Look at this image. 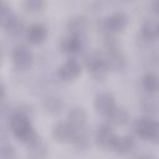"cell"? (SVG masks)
I'll list each match as a JSON object with an SVG mask.
<instances>
[{
  "mask_svg": "<svg viewBox=\"0 0 159 159\" xmlns=\"http://www.w3.org/2000/svg\"><path fill=\"white\" fill-rule=\"evenodd\" d=\"M9 125L14 135L21 142L29 143L36 138V132L30 122V118L17 111H14L9 117Z\"/></svg>",
  "mask_w": 159,
  "mask_h": 159,
  "instance_id": "obj_1",
  "label": "cell"
},
{
  "mask_svg": "<svg viewBox=\"0 0 159 159\" xmlns=\"http://www.w3.org/2000/svg\"><path fill=\"white\" fill-rule=\"evenodd\" d=\"M134 130L140 138L148 139L153 143H159V122L149 117L138 118L134 123Z\"/></svg>",
  "mask_w": 159,
  "mask_h": 159,
  "instance_id": "obj_2",
  "label": "cell"
},
{
  "mask_svg": "<svg viewBox=\"0 0 159 159\" xmlns=\"http://www.w3.org/2000/svg\"><path fill=\"white\" fill-rule=\"evenodd\" d=\"M84 65L94 77H102L107 70L106 62H104V56L97 50H92L86 53Z\"/></svg>",
  "mask_w": 159,
  "mask_h": 159,
  "instance_id": "obj_3",
  "label": "cell"
},
{
  "mask_svg": "<svg viewBox=\"0 0 159 159\" xmlns=\"http://www.w3.org/2000/svg\"><path fill=\"white\" fill-rule=\"evenodd\" d=\"M128 24V17L124 12L122 11H116L108 15L106 19L102 21V27L108 32V34H116V32H122Z\"/></svg>",
  "mask_w": 159,
  "mask_h": 159,
  "instance_id": "obj_4",
  "label": "cell"
},
{
  "mask_svg": "<svg viewBox=\"0 0 159 159\" xmlns=\"http://www.w3.org/2000/svg\"><path fill=\"white\" fill-rule=\"evenodd\" d=\"M86 47V39L83 35H73L63 37L61 41V50L67 55H78Z\"/></svg>",
  "mask_w": 159,
  "mask_h": 159,
  "instance_id": "obj_5",
  "label": "cell"
},
{
  "mask_svg": "<svg viewBox=\"0 0 159 159\" xmlns=\"http://www.w3.org/2000/svg\"><path fill=\"white\" fill-rule=\"evenodd\" d=\"M12 61L17 70H27L32 63V52L26 46H17L12 51Z\"/></svg>",
  "mask_w": 159,
  "mask_h": 159,
  "instance_id": "obj_6",
  "label": "cell"
},
{
  "mask_svg": "<svg viewBox=\"0 0 159 159\" xmlns=\"http://www.w3.org/2000/svg\"><path fill=\"white\" fill-rule=\"evenodd\" d=\"M81 73V65L80 62L73 58L70 57L65 63H62L58 68V76L61 80L63 81H71L75 80L76 77H78Z\"/></svg>",
  "mask_w": 159,
  "mask_h": 159,
  "instance_id": "obj_7",
  "label": "cell"
},
{
  "mask_svg": "<svg viewBox=\"0 0 159 159\" xmlns=\"http://www.w3.org/2000/svg\"><path fill=\"white\" fill-rule=\"evenodd\" d=\"M116 139H117V135L109 125H106V124L101 125L96 132V143L98 147L103 149L113 148Z\"/></svg>",
  "mask_w": 159,
  "mask_h": 159,
  "instance_id": "obj_8",
  "label": "cell"
},
{
  "mask_svg": "<svg viewBox=\"0 0 159 159\" xmlns=\"http://www.w3.org/2000/svg\"><path fill=\"white\" fill-rule=\"evenodd\" d=\"M104 62H106L107 70H112V71H123L125 68V63H127L125 57L119 51V48L107 51V53L104 56Z\"/></svg>",
  "mask_w": 159,
  "mask_h": 159,
  "instance_id": "obj_9",
  "label": "cell"
},
{
  "mask_svg": "<svg viewBox=\"0 0 159 159\" xmlns=\"http://www.w3.org/2000/svg\"><path fill=\"white\" fill-rule=\"evenodd\" d=\"M75 134V129L67 122H60L52 128V137L58 143H66L72 140Z\"/></svg>",
  "mask_w": 159,
  "mask_h": 159,
  "instance_id": "obj_10",
  "label": "cell"
},
{
  "mask_svg": "<svg viewBox=\"0 0 159 159\" xmlns=\"http://www.w3.org/2000/svg\"><path fill=\"white\" fill-rule=\"evenodd\" d=\"M25 35H26V39L29 42L39 45V43L43 42L45 39L47 37V30L41 24H32L26 29Z\"/></svg>",
  "mask_w": 159,
  "mask_h": 159,
  "instance_id": "obj_11",
  "label": "cell"
},
{
  "mask_svg": "<svg viewBox=\"0 0 159 159\" xmlns=\"http://www.w3.org/2000/svg\"><path fill=\"white\" fill-rule=\"evenodd\" d=\"M86 118H87V114L82 107H72L67 113V123L75 130L84 127Z\"/></svg>",
  "mask_w": 159,
  "mask_h": 159,
  "instance_id": "obj_12",
  "label": "cell"
},
{
  "mask_svg": "<svg viewBox=\"0 0 159 159\" xmlns=\"http://www.w3.org/2000/svg\"><path fill=\"white\" fill-rule=\"evenodd\" d=\"M116 107L114 98L109 93H99L94 98V108L98 113L107 116Z\"/></svg>",
  "mask_w": 159,
  "mask_h": 159,
  "instance_id": "obj_13",
  "label": "cell"
},
{
  "mask_svg": "<svg viewBox=\"0 0 159 159\" xmlns=\"http://www.w3.org/2000/svg\"><path fill=\"white\" fill-rule=\"evenodd\" d=\"M27 154L31 159H45V157L47 154V147L42 139L36 137L31 142H29Z\"/></svg>",
  "mask_w": 159,
  "mask_h": 159,
  "instance_id": "obj_14",
  "label": "cell"
},
{
  "mask_svg": "<svg viewBox=\"0 0 159 159\" xmlns=\"http://www.w3.org/2000/svg\"><path fill=\"white\" fill-rule=\"evenodd\" d=\"M88 27V21L84 16L75 15L67 21V29L73 35H83Z\"/></svg>",
  "mask_w": 159,
  "mask_h": 159,
  "instance_id": "obj_15",
  "label": "cell"
},
{
  "mask_svg": "<svg viewBox=\"0 0 159 159\" xmlns=\"http://www.w3.org/2000/svg\"><path fill=\"white\" fill-rule=\"evenodd\" d=\"M43 109L50 114H58L63 109V101L61 97L51 94L43 99Z\"/></svg>",
  "mask_w": 159,
  "mask_h": 159,
  "instance_id": "obj_16",
  "label": "cell"
},
{
  "mask_svg": "<svg viewBox=\"0 0 159 159\" xmlns=\"http://www.w3.org/2000/svg\"><path fill=\"white\" fill-rule=\"evenodd\" d=\"M128 112L123 108V107H114L108 114H107V119L109 123L114 124V125H123L128 122Z\"/></svg>",
  "mask_w": 159,
  "mask_h": 159,
  "instance_id": "obj_17",
  "label": "cell"
},
{
  "mask_svg": "<svg viewBox=\"0 0 159 159\" xmlns=\"http://www.w3.org/2000/svg\"><path fill=\"white\" fill-rule=\"evenodd\" d=\"M133 147H134L133 138L130 135H122V137H117L113 149L118 154H127L133 149Z\"/></svg>",
  "mask_w": 159,
  "mask_h": 159,
  "instance_id": "obj_18",
  "label": "cell"
},
{
  "mask_svg": "<svg viewBox=\"0 0 159 159\" xmlns=\"http://www.w3.org/2000/svg\"><path fill=\"white\" fill-rule=\"evenodd\" d=\"M157 36H158V24H155L153 20H145L142 25L140 37L145 42H150Z\"/></svg>",
  "mask_w": 159,
  "mask_h": 159,
  "instance_id": "obj_19",
  "label": "cell"
},
{
  "mask_svg": "<svg viewBox=\"0 0 159 159\" xmlns=\"http://www.w3.org/2000/svg\"><path fill=\"white\" fill-rule=\"evenodd\" d=\"M72 142H73V144H75L77 148H81V149L87 148L88 144H89V133H88V130H87L84 127L81 128V129L75 130Z\"/></svg>",
  "mask_w": 159,
  "mask_h": 159,
  "instance_id": "obj_20",
  "label": "cell"
},
{
  "mask_svg": "<svg viewBox=\"0 0 159 159\" xmlns=\"http://www.w3.org/2000/svg\"><path fill=\"white\" fill-rule=\"evenodd\" d=\"M142 87L147 92H155L159 89V76L155 73H147L142 78Z\"/></svg>",
  "mask_w": 159,
  "mask_h": 159,
  "instance_id": "obj_21",
  "label": "cell"
},
{
  "mask_svg": "<svg viewBox=\"0 0 159 159\" xmlns=\"http://www.w3.org/2000/svg\"><path fill=\"white\" fill-rule=\"evenodd\" d=\"M2 27H4L10 35H17V34H20V32L22 31V29H24V22H22V20H21V17L14 15V16L11 17V20H10L5 26H2Z\"/></svg>",
  "mask_w": 159,
  "mask_h": 159,
  "instance_id": "obj_22",
  "label": "cell"
},
{
  "mask_svg": "<svg viewBox=\"0 0 159 159\" xmlns=\"http://www.w3.org/2000/svg\"><path fill=\"white\" fill-rule=\"evenodd\" d=\"M14 15H15V14H12L11 7H10L6 2H2V4H1V9H0V21H1V25L5 26V25L11 20V17H12Z\"/></svg>",
  "mask_w": 159,
  "mask_h": 159,
  "instance_id": "obj_23",
  "label": "cell"
},
{
  "mask_svg": "<svg viewBox=\"0 0 159 159\" xmlns=\"http://www.w3.org/2000/svg\"><path fill=\"white\" fill-rule=\"evenodd\" d=\"M43 5L45 2L41 0H26L24 2V6L29 12H39L43 7Z\"/></svg>",
  "mask_w": 159,
  "mask_h": 159,
  "instance_id": "obj_24",
  "label": "cell"
},
{
  "mask_svg": "<svg viewBox=\"0 0 159 159\" xmlns=\"http://www.w3.org/2000/svg\"><path fill=\"white\" fill-rule=\"evenodd\" d=\"M1 159H15V149L12 145L6 143L1 145Z\"/></svg>",
  "mask_w": 159,
  "mask_h": 159,
  "instance_id": "obj_25",
  "label": "cell"
},
{
  "mask_svg": "<svg viewBox=\"0 0 159 159\" xmlns=\"http://www.w3.org/2000/svg\"><path fill=\"white\" fill-rule=\"evenodd\" d=\"M144 109L147 112H154L155 109H158V104L153 101V98H149L145 101V104H144Z\"/></svg>",
  "mask_w": 159,
  "mask_h": 159,
  "instance_id": "obj_26",
  "label": "cell"
},
{
  "mask_svg": "<svg viewBox=\"0 0 159 159\" xmlns=\"http://www.w3.org/2000/svg\"><path fill=\"white\" fill-rule=\"evenodd\" d=\"M137 159H155L153 155H150V154H143V155H140L139 158H137Z\"/></svg>",
  "mask_w": 159,
  "mask_h": 159,
  "instance_id": "obj_27",
  "label": "cell"
},
{
  "mask_svg": "<svg viewBox=\"0 0 159 159\" xmlns=\"http://www.w3.org/2000/svg\"><path fill=\"white\" fill-rule=\"evenodd\" d=\"M153 10H154L157 14H159V1L153 2Z\"/></svg>",
  "mask_w": 159,
  "mask_h": 159,
  "instance_id": "obj_28",
  "label": "cell"
},
{
  "mask_svg": "<svg viewBox=\"0 0 159 159\" xmlns=\"http://www.w3.org/2000/svg\"><path fill=\"white\" fill-rule=\"evenodd\" d=\"M158 37H159V24H158Z\"/></svg>",
  "mask_w": 159,
  "mask_h": 159,
  "instance_id": "obj_29",
  "label": "cell"
}]
</instances>
